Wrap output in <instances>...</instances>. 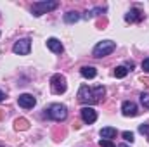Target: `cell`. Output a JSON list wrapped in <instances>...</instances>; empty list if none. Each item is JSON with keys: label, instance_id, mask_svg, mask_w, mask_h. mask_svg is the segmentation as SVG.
<instances>
[{"label": "cell", "instance_id": "d6986e66", "mask_svg": "<svg viewBox=\"0 0 149 147\" xmlns=\"http://www.w3.org/2000/svg\"><path fill=\"white\" fill-rule=\"evenodd\" d=\"M121 137H123V139H125L127 142H130V144H132V142L135 140V139H134V133H132V132H123V133H121Z\"/></svg>", "mask_w": 149, "mask_h": 147}, {"label": "cell", "instance_id": "5b68a950", "mask_svg": "<svg viewBox=\"0 0 149 147\" xmlns=\"http://www.w3.org/2000/svg\"><path fill=\"white\" fill-rule=\"evenodd\" d=\"M50 88H52V92H54L56 95L64 94L66 88H68V85H66V78H64L63 74H54V76L50 78Z\"/></svg>", "mask_w": 149, "mask_h": 147}, {"label": "cell", "instance_id": "7402d4cb", "mask_svg": "<svg viewBox=\"0 0 149 147\" xmlns=\"http://www.w3.org/2000/svg\"><path fill=\"white\" fill-rule=\"evenodd\" d=\"M142 69H144L146 73H149V57H146V59L142 61Z\"/></svg>", "mask_w": 149, "mask_h": 147}, {"label": "cell", "instance_id": "52a82bcc", "mask_svg": "<svg viewBox=\"0 0 149 147\" xmlns=\"http://www.w3.org/2000/svg\"><path fill=\"white\" fill-rule=\"evenodd\" d=\"M17 104H19V107H23V109H33L35 104H37V99H35L31 94H21V95L17 97Z\"/></svg>", "mask_w": 149, "mask_h": 147}, {"label": "cell", "instance_id": "ac0fdd59", "mask_svg": "<svg viewBox=\"0 0 149 147\" xmlns=\"http://www.w3.org/2000/svg\"><path fill=\"white\" fill-rule=\"evenodd\" d=\"M141 104L146 107V109H149V94H141Z\"/></svg>", "mask_w": 149, "mask_h": 147}, {"label": "cell", "instance_id": "cb8c5ba5", "mask_svg": "<svg viewBox=\"0 0 149 147\" xmlns=\"http://www.w3.org/2000/svg\"><path fill=\"white\" fill-rule=\"evenodd\" d=\"M118 147H128V146H125V144H121V146H118Z\"/></svg>", "mask_w": 149, "mask_h": 147}, {"label": "cell", "instance_id": "7a4b0ae2", "mask_svg": "<svg viewBox=\"0 0 149 147\" xmlns=\"http://www.w3.org/2000/svg\"><path fill=\"white\" fill-rule=\"evenodd\" d=\"M45 116L54 119V121H64L68 118V107L64 104H59V102H54L50 104L47 109H45Z\"/></svg>", "mask_w": 149, "mask_h": 147}, {"label": "cell", "instance_id": "9c48e42d", "mask_svg": "<svg viewBox=\"0 0 149 147\" xmlns=\"http://www.w3.org/2000/svg\"><path fill=\"white\" fill-rule=\"evenodd\" d=\"M121 112H123V116H127V118H134V116H137V114H139L137 104L132 102V101H125V102L121 104Z\"/></svg>", "mask_w": 149, "mask_h": 147}, {"label": "cell", "instance_id": "9a60e30c", "mask_svg": "<svg viewBox=\"0 0 149 147\" xmlns=\"http://www.w3.org/2000/svg\"><path fill=\"white\" fill-rule=\"evenodd\" d=\"M99 12H104V9H102V7H95V9H92V10H87V12H85V16H83V17H85V19H87V21H88V19H92V17H94V16H97V14H99Z\"/></svg>", "mask_w": 149, "mask_h": 147}, {"label": "cell", "instance_id": "603a6c76", "mask_svg": "<svg viewBox=\"0 0 149 147\" xmlns=\"http://www.w3.org/2000/svg\"><path fill=\"white\" fill-rule=\"evenodd\" d=\"M3 99H5V94H3V92L0 90V101H3Z\"/></svg>", "mask_w": 149, "mask_h": 147}, {"label": "cell", "instance_id": "8992f818", "mask_svg": "<svg viewBox=\"0 0 149 147\" xmlns=\"http://www.w3.org/2000/svg\"><path fill=\"white\" fill-rule=\"evenodd\" d=\"M30 50H31V40L30 38H21L12 47V52L17 54V55H28Z\"/></svg>", "mask_w": 149, "mask_h": 147}, {"label": "cell", "instance_id": "30bf717a", "mask_svg": "<svg viewBox=\"0 0 149 147\" xmlns=\"http://www.w3.org/2000/svg\"><path fill=\"white\" fill-rule=\"evenodd\" d=\"M142 17H144V14L139 9H130L125 14V21L127 23H137V21H142Z\"/></svg>", "mask_w": 149, "mask_h": 147}, {"label": "cell", "instance_id": "2e32d148", "mask_svg": "<svg viewBox=\"0 0 149 147\" xmlns=\"http://www.w3.org/2000/svg\"><path fill=\"white\" fill-rule=\"evenodd\" d=\"M127 74H128V69H127L125 66H118V68L114 69V76H116V78H125Z\"/></svg>", "mask_w": 149, "mask_h": 147}, {"label": "cell", "instance_id": "7c38bea8", "mask_svg": "<svg viewBox=\"0 0 149 147\" xmlns=\"http://www.w3.org/2000/svg\"><path fill=\"white\" fill-rule=\"evenodd\" d=\"M80 74H81L83 78H87V80H92V78L97 76V69H95L94 66H83V68L80 69Z\"/></svg>", "mask_w": 149, "mask_h": 147}, {"label": "cell", "instance_id": "5bb4252c", "mask_svg": "<svg viewBox=\"0 0 149 147\" xmlns=\"http://www.w3.org/2000/svg\"><path fill=\"white\" fill-rule=\"evenodd\" d=\"M80 17H81V16H80L78 12H73V10H71V12H66V14H64V23L73 24V23H76Z\"/></svg>", "mask_w": 149, "mask_h": 147}, {"label": "cell", "instance_id": "4fadbf2b", "mask_svg": "<svg viewBox=\"0 0 149 147\" xmlns=\"http://www.w3.org/2000/svg\"><path fill=\"white\" fill-rule=\"evenodd\" d=\"M101 139H104V140H111L116 137V128H113V126H106V128H102L101 130Z\"/></svg>", "mask_w": 149, "mask_h": 147}, {"label": "cell", "instance_id": "6da1fadb", "mask_svg": "<svg viewBox=\"0 0 149 147\" xmlns=\"http://www.w3.org/2000/svg\"><path fill=\"white\" fill-rule=\"evenodd\" d=\"M104 95H106V88L102 85H97L94 88L88 87V85H81L80 90H78V101L81 104H88V106L101 102L104 99Z\"/></svg>", "mask_w": 149, "mask_h": 147}, {"label": "cell", "instance_id": "8fae6325", "mask_svg": "<svg viewBox=\"0 0 149 147\" xmlns=\"http://www.w3.org/2000/svg\"><path fill=\"white\" fill-rule=\"evenodd\" d=\"M47 49H49V50H52L54 54H61V52L64 50V47H63L61 40H57V38H54V37L47 40Z\"/></svg>", "mask_w": 149, "mask_h": 147}, {"label": "cell", "instance_id": "277c9868", "mask_svg": "<svg viewBox=\"0 0 149 147\" xmlns=\"http://www.w3.org/2000/svg\"><path fill=\"white\" fill-rule=\"evenodd\" d=\"M57 7H59V2H56V0H43V2H35L33 3L31 12H33V16L40 17L42 14H47V12L57 9Z\"/></svg>", "mask_w": 149, "mask_h": 147}, {"label": "cell", "instance_id": "ffe728a7", "mask_svg": "<svg viewBox=\"0 0 149 147\" xmlns=\"http://www.w3.org/2000/svg\"><path fill=\"white\" fill-rule=\"evenodd\" d=\"M99 146H101V147H116L111 140H104V139H101V140H99Z\"/></svg>", "mask_w": 149, "mask_h": 147}, {"label": "cell", "instance_id": "ba28073f", "mask_svg": "<svg viewBox=\"0 0 149 147\" xmlns=\"http://www.w3.org/2000/svg\"><path fill=\"white\" fill-rule=\"evenodd\" d=\"M81 119H83V123H87V125H92V123H95V119H97V112L95 109L92 107V106H85V107H81Z\"/></svg>", "mask_w": 149, "mask_h": 147}, {"label": "cell", "instance_id": "3957f363", "mask_svg": "<svg viewBox=\"0 0 149 147\" xmlns=\"http://www.w3.org/2000/svg\"><path fill=\"white\" fill-rule=\"evenodd\" d=\"M114 49H116V42H113V40H102V42H99L94 47L92 55L97 57V59H101V57H106L111 52H114Z\"/></svg>", "mask_w": 149, "mask_h": 147}, {"label": "cell", "instance_id": "e0dca14e", "mask_svg": "<svg viewBox=\"0 0 149 147\" xmlns=\"http://www.w3.org/2000/svg\"><path fill=\"white\" fill-rule=\"evenodd\" d=\"M26 128H28L26 119H16V130H26Z\"/></svg>", "mask_w": 149, "mask_h": 147}, {"label": "cell", "instance_id": "44dd1931", "mask_svg": "<svg viewBox=\"0 0 149 147\" xmlns=\"http://www.w3.org/2000/svg\"><path fill=\"white\" fill-rule=\"evenodd\" d=\"M139 132H141L142 135H144V133H149V125H146V123L141 125V126H139Z\"/></svg>", "mask_w": 149, "mask_h": 147}]
</instances>
